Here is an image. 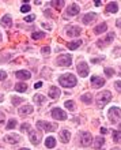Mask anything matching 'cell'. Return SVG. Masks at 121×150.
I'll list each match as a JSON object with an SVG mask.
<instances>
[{
	"instance_id": "cell-48",
	"label": "cell",
	"mask_w": 121,
	"mask_h": 150,
	"mask_svg": "<svg viewBox=\"0 0 121 150\" xmlns=\"http://www.w3.org/2000/svg\"><path fill=\"white\" fill-rule=\"evenodd\" d=\"M112 150H120V149H118V147H114V149H112Z\"/></svg>"
},
{
	"instance_id": "cell-23",
	"label": "cell",
	"mask_w": 121,
	"mask_h": 150,
	"mask_svg": "<svg viewBox=\"0 0 121 150\" xmlns=\"http://www.w3.org/2000/svg\"><path fill=\"white\" fill-rule=\"evenodd\" d=\"M106 10H108V12H117L118 11V6H117L116 1H112V3H109L108 7H106Z\"/></svg>"
},
{
	"instance_id": "cell-33",
	"label": "cell",
	"mask_w": 121,
	"mask_h": 150,
	"mask_svg": "<svg viewBox=\"0 0 121 150\" xmlns=\"http://www.w3.org/2000/svg\"><path fill=\"white\" fill-rule=\"evenodd\" d=\"M64 106H65L67 109H69V110H74V109H75V104H74V101H65Z\"/></svg>"
},
{
	"instance_id": "cell-44",
	"label": "cell",
	"mask_w": 121,
	"mask_h": 150,
	"mask_svg": "<svg viewBox=\"0 0 121 150\" xmlns=\"http://www.w3.org/2000/svg\"><path fill=\"white\" fill-rule=\"evenodd\" d=\"M101 133H102V134H108V130H106L105 127H102V128H101Z\"/></svg>"
},
{
	"instance_id": "cell-51",
	"label": "cell",
	"mask_w": 121,
	"mask_h": 150,
	"mask_svg": "<svg viewBox=\"0 0 121 150\" xmlns=\"http://www.w3.org/2000/svg\"><path fill=\"white\" fill-rule=\"evenodd\" d=\"M0 101H1V97H0Z\"/></svg>"
},
{
	"instance_id": "cell-49",
	"label": "cell",
	"mask_w": 121,
	"mask_h": 150,
	"mask_svg": "<svg viewBox=\"0 0 121 150\" xmlns=\"http://www.w3.org/2000/svg\"><path fill=\"white\" fill-rule=\"evenodd\" d=\"M118 128H120V131H121V124H120V127H118Z\"/></svg>"
},
{
	"instance_id": "cell-18",
	"label": "cell",
	"mask_w": 121,
	"mask_h": 150,
	"mask_svg": "<svg viewBox=\"0 0 121 150\" xmlns=\"http://www.w3.org/2000/svg\"><path fill=\"white\" fill-rule=\"evenodd\" d=\"M19 115H29V113H32L33 112V106L32 105H25V106H22V108H19Z\"/></svg>"
},
{
	"instance_id": "cell-12",
	"label": "cell",
	"mask_w": 121,
	"mask_h": 150,
	"mask_svg": "<svg viewBox=\"0 0 121 150\" xmlns=\"http://www.w3.org/2000/svg\"><path fill=\"white\" fill-rule=\"evenodd\" d=\"M4 139H6V142H7V143L16 145V143H19V141H21V137H19L18 134H11V135H6Z\"/></svg>"
},
{
	"instance_id": "cell-41",
	"label": "cell",
	"mask_w": 121,
	"mask_h": 150,
	"mask_svg": "<svg viewBox=\"0 0 121 150\" xmlns=\"http://www.w3.org/2000/svg\"><path fill=\"white\" fill-rule=\"evenodd\" d=\"M4 120H6L4 113H3V112H0V124H3V123H4Z\"/></svg>"
},
{
	"instance_id": "cell-22",
	"label": "cell",
	"mask_w": 121,
	"mask_h": 150,
	"mask_svg": "<svg viewBox=\"0 0 121 150\" xmlns=\"http://www.w3.org/2000/svg\"><path fill=\"white\" fill-rule=\"evenodd\" d=\"M0 22H1V25L6 26V27H10L11 25H12V21H11V17H10V15H4V17L1 18Z\"/></svg>"
},
{
	"instance_id": "cell-3",
	"label": "cell",
	"mask_w": 121,
	"mask_h": 150,
	"mask_svg": "<svg viewBox=\"0 0 121 150\" xmlns=\"http://www.w3.org/2000/svg\"><path fill=\"white\" fill-rule=\"evenodd\" d=\"M121 117V109L120 108H117V106H112L108 112V119L110 120V123L116 124Z\"/></svg>"
},
{
	"instance_id": "cell-40",
	"label": "cell",
	"mask_w": 121,
	"mask_h": 150,
	"mask_svg": "<svg viewBox=\"0 0 121 150\" xmlns=\"http://www.w3.org/2000/svg\"><path fill=\"white\" fill-rule=\"evenodd\" d=\"M7 78V74H6V71H0V81H3Z\"/></svg>"
},
{
	"instance_id": "cell-28",
	"label": "cell",
	"mask_w": 121,
	"mask_h": 150,
	"mask_svg": "<svg viewBox=\"0 0 121 150\" xmlns=\"http://www.w3.org/2000/svg\"><path fill=\"white\" fill-rule=\"evenodd\" d=\"M33 100H34V102H37V104H42V102H45V97L42 96V94H36Z\"/></svg>"
},
{
	"instance_id": "cell-36",
	"label": "cell",
	"mask_w": 121,
	"mask_h": 150,
	"mask_svg": "<svg viewBox=\"0 0 121 150\" xmlns=\"http://www.w3.org/2000/svg\"><path fill=\"white\" fill-rule=\"evenodd\" d=\"M15 126H16V122L15 120H10L8 123H7V130H12V128H15Z\"/></svg>"
},
{
	"instance_id": "cell-25",
	"label": "cell",
	"mask_w": 121,
	"mask_h": 150,
	"mask_svg": "<svg viewBox=\"0 0 121 150\" xmlns=\"http://www.w3.org/2000/svg\"><path fill=\"white\" fill-rule=\"evenodd\" d=\"M15 90L16 92H21V93H25L27 90V85L25 82H19V83L15 85Z\"/></svg>"
},
{
	"instance_id": "cell-35",
	"label": "cell",
	"mask_w": 121,
	"mask_h": 150,
	"mask_svg": "<svg viewBox=\"0 0 121 150\" xmlns=\"http://www.w3.org/2000/svg\"><path fill=\"white\" fill-rule=\"evenodd\" d=\"M105 74H106L108 78H112L113 75H114V70L113 68H105Z\"/></svg>"
},
{
	"instance_id": "cell-20",
	"label": "cell",
	"mask_w": 121,
	"mask_h": 150,
	"mask_svg": "<svg viewBox=\"0 0 121 150\" xmlns=\"http://www.w3.org/2000/svg\"><path fill=\"white\" fill-rule=\"evenodd\" d=\"M105 30H108V25H106V23H99L98 26H95L94 33L95 34H102Z\"/></svg>"
},
{
	"instance_id": "cell-31",
	"label": "cell",
	"mask_w": 121,
	"mask_h": 150,
	"mask_svg": "<svg viewBox=\"0 0 121 150\" xmlns=\"http://www.w3.org/2000/svg\"><path fill=\"white\" fill-rule=\"evenodd\" d=\"M11 102H12L14 106H18L19 104L22 102V98H21V97H16V96H12V97H11Z\"/></svg>"
},
{
	"instance_id": "cell-47",
	"label": "cell",
	"mask_w": 121,
	"mask_h": 150,
	"mask_svg": "<svg viewBox=\"0 0 121 150\" xmlns=\"http://www.w3.org/2000/svg\"><path fill=\"white\" fill-rule=\"evenodd\" d=\"M19 150H29L27 147H23V149H19Z\"/></svg>"
},
{
	"instance_id": "cell-45",
	"label": "cell",
	"mask_w": 121,
	"mask_h": 150,
	"mask_svg": "<svg viewBox=\"0 0 121 150\" xmlns=\"http://www.w3.org/2000/svg\"><path fill=\"white\" fill-rule=\"evenodd\" d=\"M42 27H45V29H50L49 25H46V23H42Z\"/></svg>"
},
{
	"instance_id": "cell-30",
	"label": "cell",
	"mask_w": 121,
	"mask_h": 150,
	"mask_svg": "<svg viewBox=\"0 0 121 150\" xmlns=\"http://www.w3.org/2000/svg\"><path fill=\"white\" fill-rule=\"evenodd\" d=\"M32 37H33V40H40V38H44L45 34H44V31H36V33L32 34Z\"/></svg>"
},
{
	"instance_id": "cell-7",
	"label": "cell",
	"mask_w": 121,
	"mask_h": 150,
	"mask_svg": "<svg viewBox=\"0 0 121 150\" xmlns=\"http://www.w3.org/2000/svg\"><path fill=\"white\" fill-rule=\"evenodd\" d=\"M52 116H53L56 120H65L68 117L67 113H65L63 109H60V108H54V109H52Z\"/></svg>"
},
{
	"instance_id": "cell-9",
	"label": "cell",
	"mask_w": 121,
	"mask_h": 150,
	"mask_svg": "<svg viewBox=\"0 0 121 150\" xmlns=\"http://www.w3.org/2000/svg\"><path fill=\"white\" fill-rule=\"evenodd\" d=\"M30 142H32L33 145H38L40 143V141L42 139V135H41L40 131H36V130H33V131H30Z\"/></svg>"
},
{
	"instance_id": "cell-34",
	"label": "cell",
	"mask_w": 121,
	"mask_h": 150,
	"mask_svg": "<svg viewBox=\"0 0 121 150\" xmlns=\"http://www.w3.org/2000/svg\"><path fill=\"white\" fill-rule=\"evenodd\" d=\"M113 141L114 142H120L121 141V135L118 131H113Z\"/></svg>"
},
{
	"instance_id": "cell-8",
	"label": "cell",
	"mask_w": 121,
	"mask_h": 150,
	"mask_svg": "<svg viewBox=\"0 0 121 150\" xmlns=\"http://www.w3.org/2000/svg\"><path fill=\"white\" fill-rule=\"evenodd\" d=\"M82 29L79 26H67L65 27V33H67V35H69V37H76V35L80 34Z\"/></svg>"
},
{
	"instance_id": "cell-42",
	"label": "cell",
	"mask_w": 121,
	"mask_h": 150,
	"mask_svg": "<svg viewBox=\"0 0 121 150\" xmlns=\"http://www.w3.org/2000/svg\"><path fill=\"white\" fill-rule=\"evenodd\" d=\"M49 52H50V48H49V47H45V48H42V53H45V55H48Z\"/></svg>"
},
{
	"instance_id": "cell-2",
	"label": "cell",
	"mask_w": 121,
	"mask_h": 150,
	"mask_svg": "<svg viewBox=\"0 0 121 150\" xmlns=\"http://www.w3.org/2000/svg\"><path fill=\"white\" fill-rule=\"evenodd\" d=\"M110 100H112V93L109 90H103V92L98 93V96H97V105L99 108H103Z\"/></svg>"
},
{
	"instance_id": "cell-27",
	"label": "cell",
	"mask_w": 121,
	"mask_h": 150,
	"mask_svg": "<svg viewBox=\"0 0 121 150\" xmlns=\"http://www.w3.org/2000/svg\"><path fill=\"white\" fill-rule=\"evenodd\" d=\"M80 100L85 102V104H91L93 97H91V94H90V93H86V94H83V96L80 97Z\"/></svg>"
},
{
	"instance_id": "cell-37",
	"label": "cell",
	"mask_w": 121,
	"mask_h": 150,
	"mask_svg": "<svg viewBox=\"0 0 121 150\" xmlns=\"http://www.w3.org/2000/svg\"><path fill=\"white\" fill-rule=\"evenodd\" d=\"M21 11H22V12H29V11H30V6H29V4H23L22 7H21Z\"/></svg>"
},
{
	"instance_id": "cell-14",
	"label": "cell",
	"mask_w": 121,
	"mask_h": 150,
	"mask_svg": "<svg viewBox=\"0 0 121 150\" xmlns=\"http://www.w3.org/2000/svg\"><path fill=\"white\" fill-rule=\"evenodd\" d=\"M15 75H16V78H19V79H22V81H26V79H30V78H32V74L26 70L16 71V74Z\"/></svg>"
},
{
	"instance_id": "cell-6",
	"label": "cell",
	"mask_w": 121,
	"mask_h": 150,
	"mask_svg": "<svg viewBox=\"0 0 121 150\" xmlns=\"http://www.w3.org/2000/svg\"><path fill=\"white\" fill-rule=\"evenodd\" d=\"M93 143V137H91V134L90 133H82L80 134V145L87 147Z\"/></svg>"
},
{
	"instance_id": "cell-11",
	"label": "cell",
	"mask_w": 121,
	"mask_h": 150,
	"mask_svg": "<svg viewBox=\"0 0 121 150\" xmlns=\"http://www.w3.org/2000/svg\"><path fill=\"white\" fill-rule=\"evenodd\" d=\"M97 19V14L95 12H89L86 14L85 17L82 18V22L85 23V25H90V23H93Z\"/></svg>"
},
{
	"instance_id": "cell-24",
	"label": "cell",
	"mask_w": 121,
	"mask_h": 150,
	"mask_svg": "<svg viewBox=\"0 0 121 150\" xmlns=\"http://www.w3.org/2000/svg\"><path fill=\"white\" fill-rule=\"evenodd\" d=\"M54 145H56V141H54L53 137H48L46 139H45V146H46L48 149H52V147H54Z\"/></svg>"
},
{
	"instance_id": "cell-10",
	"label": "cell",
	"mask_w": 121,
	"mask_h": 150,
	"mask_svg": "<svg viewBox=\"0 0 121 150\" xmlns=\"http://www.w3.org/2000/svg\"><path fill=\"white\" fill-rule=\"evenodd\" d=\"M76 71L78 74L80 75V76H87V74H89V67H87V63H79L76 66Z\"/></svg>"
},
{
	"instance_id": "cell-50",
	"label": "cell",
	"mask_w": 121,
	"mask_h": 150,
	"mask_svg": "<svg viewBox=\"0 0 121 150\" xmlns=\"http://www.w3.org/2000/svg\"><path fill=\"white\" fill-rule=\"evenodd\" d=\"M0 40H1V34H0Z\"/></svg>"
},
{
	"instance_id": "cell-13",
	"label": "cell",
	"mask_w": 121,
	"mask_h": 150,
	"mask_svg": "<svg viewBox=\"0 0 121 150\" xmlns=\"http://www.w3.org/2000/svg\"><path fill=\"white\" fill-rule=\"evenodd\" d=\"M91 85L94 88H102L103 85H105V79L101 78V76H93L91 78Z\"/></svg>"
},
{
	"instance_id": "cell-1",
	"label": "cell",
	"mask_w": 121,
	"mask_h": 150,
	"mask_svg": "<svg viewBox=\"0 0 121 150\" xmlns=\"http://www.w3.org/2000/svg\"><path fill=\"white\" fill-rule=\"evenodd\" d=\"M58 83L64 88H74L76 85V76L74 74H64L58 78Z\"/></svg>"
},
{
	"instance_id": "cell-4",
	"label": "cell",
	"mask_w": 121,
	"mask_h": 150,
	"mask_svg": "<svg viewBox=\"0 0 121 150\" xmlns=\"http://www.w3.org/2000/svg\"><path fill=\"white\" fill-rule=\"evenodd\" d=\"M37 127L40 128V130H44L46 133H52L54 131L56 128H57V124L56 123H48V122H37Z\"/></svg>"
},
{
	"instance_id": "cell-29",
	"label": "cell",
	"mask_w": 121,
	"mask_h": 150,
	"mask_svg": "<svg viewBox=\"0 0 121 150\" xmlns=\"http://www.w3.org/2000/svg\"><path fill=\"white\" fill-rule=\"evenodd\" d=\"M50 4H52V7H56L57 10H60V8H63L65 3L61 0V1H50Z\"/></svg>"
},
{
	"instance_id": "cell-21",
	"label": "cell",
	"mask_w": 121,
	"mask_h": 150,
	"mask_svg": "<svg viewBox=\"0 0 121 150\" xmlns=\"http://www.w3.org/2000/svg\"><path fill=\"white\" fill-rule=\"evenodd\" d=\"M93 145H94V149H101V147L105 145V139H103L102 137H97Z\"/></svg>"
},
{
	"instance_id": "cell-38",
	"label": "cell",
	"mask_w": 121,
	"mask_h": 150,
	"mask_svg": "<svg viewBox=\"0 0 121 150\" xmlns=\"http://www.w3.org/2000/svg\"><path fill=\"white\" fill-rule=\"evenodd\" d=\"M34 19H36L34 15H27V17H25V21H26V22H33Z\"/></svg>"
},
{
	"instance_id": "cell-17",
	"label": "cell",
	"mask_w": 121,
	"mask_h": 150,
	"mask_svg": "<svg viewBox=\"0 0 121 150\" xmlns=\"http://www.w3.org/2000/svg\"><path fill=\"white\" fill-rule=\"evenodd\" d=\"M60 138H61V142L67 143V142L69 141V138H71V134H69L68 130H61V131H60Z\"/></svg>"
},
{
	"instance_id": "cell-5",
	"label": "cell",
	"mask_w": 121,
	"mask_h": 150,
	"mask_svg": "<svg viewBox=\"0 0 121 150\" xmlns=\"http://www.w3.org/2000/svg\"><path fill=\"white\" fill-rule=\"evenodd\" d=\"M56 63H57L60 67H69L72 63V58L71 55H61L56 59Z\"/></svg>"
},
{
	"instance_id": "cell-46",
	"label": "cell",
	"mask_w": 121,
	"mask_h": 150,
	"mask_svg": "<svg viewBox=\"0 0 121 150\" xmlns=\"http://www.w3.org/2000/svg\"><path fill=\"white\" fill-rule=\"evenodd\" d=\"M117 26H120V27H121V19H120V21H117Z\"/></svg>"
},
{
	"instance_id": "cell-32",
	"label": "cell",
	"mask_w": 121,
	"mask_h": 150,
	"mask_svg": "<svg viewBox=\"0 0 121 150\" xmlns=\"http://www.w3.org/2000/svg\"><path fill=\"white\" fill-rule=\"evenodd\" d=\"M21 130H22V133H30V124L23 123L22 126H21Z\"/></svg>"
},
{
	"instance_id": "cell-16",
	"label": "cell",
	"mask_w": 121,
	"mask_h": 150,
	"mask_svg": "<svg viewBox=\"0 0 121 150\" xmlns=\"http://www.w3.org/2000/svg\"><path fill=\"white\" fill-rule=\"evenodd\" d=\"M49 97L53 98V100H57V98L60 97V89L56 88V86H52V88L49 89Z\"/></svg>"
},
{
	"instance_id": "cell-43",
	"label": "cell",
	"mask_w": 121,
	"mask_h": 150,
	"mask_svg": "<svg viewBox=\"0 0 121 150\" xmlns=\"http://www.w3.org/2000/svg\"><path fill=\"white\" fill-rule=\"evenodd\" d=\"M41 86H42V82H37V83L34 85V88H36V89H40Z\"/></svg>"
},
{
	"instance_id": "cell-26",
	"label": "cell",
	"mask_w": 121,
	"mask_h": 150,
	"mask_svg": "<svg viewBox=\"0 0 121 150\" xmlns=\"http://www.w3.org/2000/svg\"><path fill=\"white\" fill-rule=\"evenodd\" d=\"M80 45H82V41H80V40H78V41H72V42H68V48L71 49V51H74V49L79 48Z\"/></svg>"
},
{
	"instance_id": "cell-15",
	"label": "cell",
	"mask_w": 121,
	"mask_h": 150,
	"mask_svg": "<svg viewBox=\"0 0 121 150\" xmlns=\"http://www.w3.org/2000/svg\"><path fill=\"white\" fill-rule=\"evenodd\" d=\"M79 11H80L79 6L75 4V3H74V4H71L67 8V14H68V15H71V17H74V15H78V14H79Z\"/></svg>"
},
{
	"instance_id": "cell-39",
	"label": "cell",
	"mask_w": 121,
	"mask_h": 150,
	"mask_svg": "<svg viewBox=\"0 0 121 150\" xmlns=\"http://www.w3.org/2000/svg\"><path fill=\"white\" fill-rule=\"evenodd\" d=\"M114 86H116V90L118 93H121V81H117L116 83H114Z\"/></svg>"
},
{
	"instance_id": "cell-19",
	"label": "cell",
	"mask_w": 121,
	"mask_h": 150,
	"mask_svg": "<svg viewBox=\"0 0 121 150\" xmlns=\"http://www.w3.org/2000/svg\"><path fill=\"white\" fill-rule=\"evenodd\" d=\"M113 38H114V33H109V34L106 35V38H105V40H99V41H103V42L98 44V47H105V45L110 44V42L113 41Z\"/></svg>"
}]
</instances>
